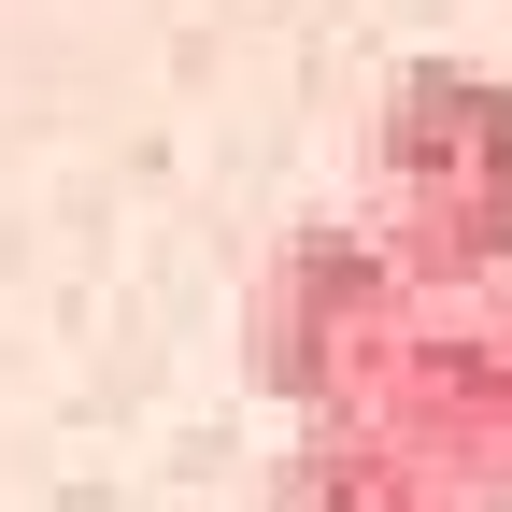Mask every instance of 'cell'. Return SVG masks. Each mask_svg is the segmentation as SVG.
I'll list each match as a JSON object with an SVG mask.
<instances>
[{
    "label": "cell",
    "mask_w": 512,
    "mask_h": 512,
    "mask_svg": "<svg viewBox=\"0 0 512 512\" xmlns=\"http://www.w3.org/2000/svg\"><path fill=\"white\" fill-rule=\"evenodd\" d=\"M328 427L384 441L399 470H427L470 512H512V342L484 313H399V342L370 356V384Z\"/></svg>",
    "instance_id": "6da1fadb"
},
{
    "label": "cell",
    "mask_w": 512,
    "mask_h": 512,
    "mask_svg": "<svg viewBox=\"0 0 512 512\" xmlns=\"http://www.w3.org/2000/svg\"><path fill=\"white\" fill-rule=\"evenodd\" d=\"M399 271L370 256V228L356 214H313V228H285L271 242V271H256V299H242V356H256V384L271 399H299L313 427H328L356 384H370V356L399 342Z\"/></svg>",
    "instance_id": "7a4b0ae2"
},
{
    "label": "cell",
    "mask_w": 512,
    "mask_h": 512,
    "mask_svg": "<svg viewBox=\"0 0 512 512\" xmlns=\"http://www.w3.org/2000/svg\"><path fill=\"white\" fill-rule=\"evenodd\" d=\"M370 214H470V228H512V86L498 72H456V57H427V72L384 86L370 114Z\"/></svg>",
    "instance_id": "3957f363"
},
{
    "label": "cell",
    "mask_w": 512,
    "mask_h": 512,
    "mask_svg": "<svg viewBox=\"0 0 512 512\" xmlns=\"http://www.w3.org/2000/svg\"><path fill=\"white\" fill-rule=\"evenodd\" d=\"M271 484H285V512H470V498H441L427 470H399V456L356 441V427H299Z\"/></svg>",
    "instance_id": "277c9868"
},
{
    "label": "cell",
    "mask_w": 512,
    "mask_h": 512,
    "mask_svg": "<svg viewBox=\"0 0 512 512\" xmlns=\"http://www.w3.org/2000/svg\"><path fill=\"white\" fill-rule=\"evenodd\" d=\"M484 328H498V342H512V271H498V285H484Z\"/></svg>",
    "instance_id": "5b68a950"
}]
</instances>
